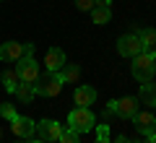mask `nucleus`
Here are the masks:
<instances>
[{
	"label": "nucleus",
	"instance_id": "f3484780",
	"mask_svg": "<svg viewBox=\"0 0 156 143\" xmlns=\"http://www.w3.org/2000/svg\"><path fill=\"white\" fill-rule=\"evenodd\" d=\"M78 76H81V68L73 65V63H65V68L60 70L62 83H78Z\"/></svg>",
	"mask_w": 156,
	"mask_h": 143
},
{
	"label": "nucleus",
	"instance_id": "9b49d317",
	"mask_svg": "<svg viewBox=\"0 0 156 143\" xmlns=\"http://www.w3.org/2000/svg\"><path fill=\"white\" fill-rule=\"evenodd\" d=\"M73 102H76V107H91V104L96 102V88H94V86H86V83L76 86Z\"/></svg>",
	"mask_w": 156,
	"mask_h": 143
},
{
	"label": "nucleus",
	"instance_id": "423d86ee",
	"mask_svg": "<svg viewBox=\"0 0 156 143\" xmlns=\"http://www.w3.org/2000/svg\"><path fill=\"white\" fill-rule=\"evenodd\" d=\"M11 130L16 133L21 141H29V138H34V133H37V122L31 120V117H23V115H16L11 120Z\"/></svg>",
	"mask_w": 156,
	"mask_h": 143
},
{
	"label": "nucleus",
	"instance_id": "cd10ccee",
	"mask_svg": "<svg viewBox=\"0 0 156 143\" xmlns=\"http://www.w3.org/2000/svg\"><path fill=\"white\" fill-rule=\"evenodd\" d=\"M18 143H23V141H18Z\"/></svg>",
	"mask_w": 156,
	"mask_h": 143
},
{
	"label": "nucleus",
	"instance_id": "f8f14e48",
	"mask_svg": "<svg viewBox=\"0 0 156 143\" xmlns=\"http://www.w3.org/2000/svg\"><path fill=\"white\" fill-rule=\"evenodd\" d=\"M133 122H135V127H138L143 135L156 127V117H154V112H151V109H138L133 115Z\"/></svg>",
	"mask_w": 156,
	"mask_h": 143
},
{
	"label": "nucleus",
	"instance_id": "4468645a",
	"mask_svg": "<svg viewBox=\"0 0 156 143\" xmlns=\"http://www.w3.org/2000/svg\"><path fill=\"white\" fill-rule=\"evenodd\" d=\"M13 96H16L21 104H31V99L37 96V94H34V83H18L16 91H13Z\"/></svg>",
	"mask_w": 156,
	"mask_h": 143
},
{
	"label": "nucleus",
	"instance_id": "b1692460",
	"mask_svg": "<svg viewBox=\"0 0 156 143\" xmlns=\"http://www.w3.org/2000/svg\"><path fill=\"white\" fill-rule=\"evenodd\" d=\"M146 143H156V133H154V130L146 133Z\"/></svg>",
	"mask_w": 156,
	"mask_h": 143
},
{
	"label": "nucleus",
	"instance_id": "412c9836",
	"mask_svg": "<svg viewBox=\"0 0 156 143\" xmlns=\"http://www.w3.org/2000/svg\"><path fill=\"white\" fill-rule=\"evenodd\" d=\"M76 8L78 11H91L94 8V0H76Z\"/></svg>",
	"mask_w": 156,
	"mask_h": 143
},
{
	"label": "nucleus",
	"instance_id": "f03ea898",
	"mask_svg": "<svg viewBox=\"0 0 156 143\" xmlns=\"http://www.w3.org/2000/svg\"><path fill=\"white\" fill-rule=\"evenodd\" d=\"M16 73L21 78V83H37L39 81V63L34 60V44L26 42L23 44V57L16 63Z\"/></svg>",
	"mask_w": 156,
	"mask_h": 143
},
{
	"label": "nucleus",
	"instance_id": "9d476101",
	"mask_svg": "<svg viewBox=\"0 0 156 143\" xmlns=\"http://www.w3.org/2000/svg\"><path fill=\"white\" fill-rule=\"evenodd\" d=\"M138 112V96H125V99H117L115 115L122 117V120H133V115Z\"/></svg>",
	"mask_w": 156,
	"mask_h": 143
},
{
	"label": "nucleus",
	"instance_id": "4be33fe9",
	"mask_svg": "<svg viewBox=\"0 0 156 143\" xmlns=\"http://www.w3.org/2000/svg\"><path fill=\"white\" fill-rule=\"evenodd\" d=\"M96 138H109V125H96Z\"/></svg>",
	"mask_w": 156,
	"mask_h": 143
},
{
	"label": "nucleus",
	"instance_id": "6e6552de",
	"mask_svg": "<svg viewBox=\"0 0 156 143\" xmlns=\"http://www.w3.org/2000/svg\"><path fill=\"white\" fill-rule=\"evenodd\" d=\"M65 63H68V57H65V52H62L60 47H50V50H47V55H44L47 73H60L62 68H65Z\"/></svg>",
	"mask_w": 156,
	"mask_h": 143
},
{
	"label": "nucleus",
	"instance_id": "5701e85b",
	"mask_svg": "<svg viewBox=\"0 0 156 143\" xmlns=\"http://www.w3.org/2000/svg\"><path fill=\"white\" fill-rule=\"evenodd\" d=\"M94 5H99V8H112V0H94Z\"/></svg>",
	"mask_w": 156,
	"mask_h": 143
},
{
	"label": "nucleus",
	"instance_id": "a211bd4d",
	"mask_svg": "<svg viewBox=\"0 0 156 143\" xmlns=\"http://www.w3.org/2000/svg\"><path fill=\"white\" fill-rule=\"evenodd\" d=\"M138 37H140V42H143V50L146 52L156 50V31H154V29H140Z\"/></svg>",
	"mask_w": 156,
	"mask_h": 143
},
{
	"label": "nucleus",
	"instance_id": "f257e3e1",
	"mask_svg": "<svg viewBox=\"0 0 156 143\" xmlns=\"http://www.w3.org/2000/svg\"><path fill=\"white\" fill-rule=\"evenodd\" d=\"M130 73H133V78L138 83L154 81V76H156V50H148V52L143 50L140 55H135L130 60Z\"/></svg>",
	"mask_w": 156,
	"mask_h": 143
},
{
	"label": "nucleus",
	"instance_id": "6ab92c4d",
	"mask_svg": "<svg viewBox=\"0 0 156 143\" xmlns=\"http://www.w3.org/2000/svg\"><path fill=\"white\" fill-rule=\"evenodd\" d=\"M57 143H78V133L70 130V127H65L60 133V138H57Z\"/></svg>",
	"mask_w": 156,
	"mask_h": 143
},
{
	"label": "nucleus",
	"instance_id": "dca6fc26",
	"mask_svg": "<svg viewBox=\"0 0 156 143\" xmlns=\"http://www.w3.org/2000/svg\"><path fill=\"white\" fill-rule=\"evenodd\" d=\"M89 13H91V21L99 23V26H101V23H109V21H112V8H99V5H94Z\"/></svg>",
	"mask_w": 156,
	"mask_h": 143
},
{
	"label": "nucleus",
	"instance_id": "1a4fd4ad",
	"mask_svg": "<svg viewBox=\"0 0 156 143\" xmlns=\"http://www.w3.org/2000/svg\"><path fill=\"white\" fill-rule=\"evenodd\" d=\"M23 57V44L21 42H3L0 44V60L3 63H18Z\"/></svg>",
	"mask_w": 156,
	"mask_h": 143
},
{
	"label": "nucleus",
	"instance_id": "0eeeda50",
	"mask_svg": "<svg viewBox=\"0 0 156 143\" xmlns=\"http://www.w3.org/2000/svg\"><path fill=\"white\" fill-rule=\"evenodd\" d=\"M65 130V127L60 125L57 120H42V122H37V133H39V138L42 141H47V143H57V138H60V133Z\"/></svg>",
	"mask_w": 156,
	"mask_h": 143
},
{
	"label": "nucleus",
	"instance_id": "2eb2a0df",
	"mask_svg": "<svg viewBox=\"0 0 156 143\" xmlns=\"http://www.w3.org/2000/svg\"><path fill=\"white\" fill-rule=\"evenodd\" d=\"M0 83L5 86V91H16V86L21 83V78H18V73H16V68H8V70H3L0 73Z\"/></svg>",
	"mask_w": 156,
	"mask_h": 143
},
{
	"label": "nucleus",
	"instance_id": "20e7f679",
	"mask_svg": "<svg viewBox=\"0 0 156 143\" xmlns=\"http://www.w3.org/2000/svg\"><path fill=\"white\" fill-rule=\"evenodd\" d=\"M60 91H62L60 73H44V76H39V81L34 83V94L37 96H57Z\"/></svg>",
	"mask_w": 156,
	"mask_h": 143
},
{
	"label": "nucleus",
	"instance_id": "7ed1b4c3",
	"mask_svg": "<svg viewBox=\"0 0 156 143\" xmlns=\"http://www.w3.org/2000/svg\"><path fill=\"white\" fill-rule=\"evenodd\" d=\"M68 127L76 130L78 135L81 133H89L96 127V115L91 112V107H73L68 112Z\"/></svg>",
	"mask_w": 156,
	"mask_h": 143
},
{
	"label": "nucleus",
	"instance_id": "bb28decb",
	"mask_svg": "<svg viewBox=\"0 0 156 143\" xmlns=\"http://www.w3.org/2000/svg\"><path fill=\"white\" fill-rule=\"evenodd\" d=\"M0 133H3V127H0Z\"/></svg>",
	"mask_w": 156,
	"mask_h": 143
},
{
	"label": "nucleus",
	"instance_id": "39448f33",
	"mask_svg": "<svg viewBox=\"0 0 156 143\" xmlns=\"http://www.w3.org/2000/svg\"><path fill=\"white\" fill-rule=\"evenodd\" d=\"M117 52H120L122 57H128V60H133L135 55H140V52H143V42H140L138 31L122 34V37L117 39Z\"/></svg>",
	"mask_w": 156,
	"mask_h": 143
},
{
	"label": "nucleus",
	"instance_id": "c756f323",
	"mask_svg": "<svg viewBox=\"0 0 156 143\" xmlns=\"http://www.w3.org/2000/svg\"><path fill=\"white\" fill-rule=\"evenodd\" d=\"M0 3H3V0H0Z\"/></svg>",
	"mask_w": 156,
	"mask_h": 143
},
{
	"label": "nucleus",
	"instance_id": "aec40b11",
	"mask_svg": "<svg viewBox=\"0 0 156 143\" xmlns=\"http://www.w3.org/2000/svg\"><path fill=\"white\" fill-rule=\"evenodd\" d=\"M0 117L11 122L13 117H16V109H13V104H0Z\"/></svg>",
	"mask_w": 156,
	"mask_h": 143
},
{
	"label": "nucleus",
	"instance_id": "393cba45",
	"mask_svg": "<svg viewBox=\"0 0 156 143\" xmlns=\"http://www.w3.org/2000/svg\"><path fill=\"white\" fill-rule=\"evenodd\" d=\"M115 143H133V141H128V135H117Z\"/></svg>",
	"mask_w": 156,
	"mask_h": 143
},
{
	"label": "nucleus",
	"instance_id": "c85d7f7f",
	"mask_svg": "<svg viewBox=\"0 0 156 143\" xmlns=\"http://www.w3.org/2000/svg\"><path fill=\"white\" fill-rule=\"evenodd\" d=\"M154 133H156V127H154Z\"/></svg>",
	"mask_w": 156,
	"mask_h": 143
},
{
	"label": "nucleus",
	"instance_id": "a878e982",
	"mask_svg": "<svg viewBox=\"0 0 156 143\" xmlns=\"http://www.w3.org/2000/svg\"><path fill=\"white\" fill-rule=\"evenodd\" d=\"M96 143H109V138H96Z\"/></svg>",
	"mask_w": 156,
	"mask_h": 143
},
{
	"label": "nucleus",
	"instance_id": "ddd939ff",
	"mask_svg": "<svg viewBox=\"0 0 156 143\" xmlns=\"http://www.w3.org/2000/svg\"><path fill=\"white\" fill-rule=\"evenodd\" d=\"M140 102H146V104L151 107V109H156V83L148 81V83H140Z\"/></svg>",
	"mask_w": 156,
	"mask_h": 143
}]
</instances>
